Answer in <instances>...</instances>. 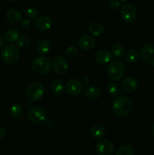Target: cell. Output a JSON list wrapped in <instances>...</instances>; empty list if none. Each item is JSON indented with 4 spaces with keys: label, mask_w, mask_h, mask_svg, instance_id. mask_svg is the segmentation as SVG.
<instances>
[{
    "label": "cell",
    "mask_w": 154,
    "mask_h": 155,
    "mask_svg": "<svg viewBox=\"0 0 154 155\" xmlns=\"http://www.w3.org/2000/svg\"><path fill=\"white\" fill-rule=\"evenodd\" d=\"M133 109L132 101L130 98L120 96L116 98L113 104V111L116 116H128Z\"/></svg>",
    "instance_id": "obj_1"
},
{
    "label": "cell",
    "mask_w": 154,
    "mask_h": 155,
    "mask_svg": "<svg viewBox=\"0 0 154 155\" xmlns=\"http://www.w3.org/2000/svg\"><path fill=\"white\" fill-rule=\"evenodd\" d=\"M1 55L2 59L5 64L8 65H12L18 61L19 51L15 45L11 44H6L3 45Z\"/></svg>",
    "instance_id": "obj_2"
},
{
    "label": "cell",
    "mask_w": 154,
    "mask_h": 155,
    "mask_svg": "<svg viewBox=\"0 0 154 155\" xmlns=\"http://www.w3.org/2000/svg\"><path fill=\"white\" fill-rule=\"evenodd\" d=\"M125 72V65L120 61H114L107 67V75L109 78L114 81L121 80L123 77Z\"/></svg>",
    "instance_id": "obj_3"
},
{
    "label": "cell",
    "mask_w": 154,
    "mask_h": 155,
    "mask_svg": "<svg viewBox=\"0 0 154 155\" xmlns=\"http://www.w3.org/2000/svg\"><path fill=\"white\" fill-rule=\"evenodd\" d=\"M30 67L33 72L39 74H45L51 70V61L48 58L39 57L31 62Z\"/></svg>",
    "instance_id": "obj_4"
},
{
    "label": "cell",
    "mask_w": 154,
    "mask_h": 155,
    "mask_svg": "<svg viewBox=\"0 0 154 155\" xmlns=\"http://www.w3.org/2000/svg\"><path fill=\"white\" fill-rule=\"evenodd\" d=\"M45 92V89L43 85L39 82H35L27 87L26 95L29 100L31 101H36L44 96Z\"/></svg>",
    "instance_id": "obj_5"
},
{
    "label": "cell",
    "mask_w": 154,
    "mask_h": 155,
    "mask_svg": "<svg viewBox=\"0 0 154 155\" xmlns=\"http://www.w3.org/2000/svg\"><path fill=\"white\" fill-rule=\"evenodd\" d=\"M46 112L42 107L35 106L31 107L27 113L29 121L33 124H39L46 120Z\"/></svg>",
    "instance_id": "obj_6"
},
{
    "label": "cell",
    "mask_w": 154,
    "mask_h": 155,
    "mask_svg": "<svg viewBox=\"0 0 154 155\" xmlns=\"http://www.w3.org/2000/svg\"><path fill=\"white\" fill-rule=\"evenodd\" d=\"M120 15L124 21L132 23L137 18V9L131 4H125L121 8Z\"/></svg>",
    "instance_id": "obj_7"
},
{
    "label": "cell",
    "mask_w": 154,
    "mask_h": 155,
    "mask_svg": "<svg viewBox=\"0 0 154 155\" xmlns=\"http://www.w3.org/2000/svg\"><path fill=\"white\" fill-rule=\"evenodd\" d=\"M140 56L147 64L154 67V43L144 45L140 50Z\"/></svg>",
    "instance_id": "obj_8"
},
{
    "label": "cell",
    "mask_w": 154,
    "mask_h": 155,
    "mask_svg": "<svg viewBox=\"0 0 154 155\" xmlns=\"http://www.w3.org/2000/svg\"><path fill=\"white\" fill-rule=\"evenodd\" d=\"M114 151L115 147L113 144L107 139L99 141L96 145V151L98 155H112Z\"/></svg>",
    "instance_id": "obj_9"
},
{
    "label": "cell",
    "mask_w": 154,
    "mask_h": 155,
    "mask_svg": "<svg viewBox=\"0 0 154 155\" xmlns=\"http://www.w3.org/2000/svg\"><path fill=\"white\" fill-rule=\"evenodd\" d=\"M51 67L54 71L59 74H64L69 70L68 62L64 58L61 56H57L51 61Z\"/></svg>",
    "instance_id": "obj_10"
},
{
    "label": "cell",
    "mask_w": 154,
    "mask_h": 155,
    "mask_svg": "<svg viewBox=\"0 0 154 155\" xmlns=\"http://www.w3.org/2000/svg\"><path fill=\"white\" fill-rule=\"evenodd\" d=\"M65 89L69 95H78L82 90V83L78 79H70L66 82Z\"/></svg>",
    "instance_id": "obj_11"
},
{
    "label": "cell",
    "mask_w": 154,
    "mask_h": 155,
    "mask_svg": "<svg viewBox=\"0 0 154 155\" xmlns=\"http://www.w3.org/2000/svg\"><path fill=\"white\" fill-rule=\"evenodd\" d=\"M53 25V21L51 18L47 16H42L37 18L35 22V27L39 31H47L50 30Z\"/></svg>",
    "instance_id": "obj_12"
},
{
    "label": "cell",
    "mask_w": 154,
    "mask_h": 155,
    "mask_svg": "<svg viewBox=\"0 0 154 155\" xmlns=\"http://www.w3.org/2000/svg\"><path fill=\"white\" fill-rule=\"evenodd\" d=\"M96 41L89 35H84L79 39V46L84 50H91L95 46Z\"/></svg>",
    "instance_id": "obj_13"
},
{
    "label": "cell",
    "mask_w": 154,
    "mask_h": 155,
    "mask_svg": "<svg viewBox=\"0 0 154 155\" xmlns=\"http://www.w3.org/2000/svg\"><path fill=\"white\" fill-rule=\"evenodd\" d=\"M138 83L133 77H127L122 83V89L126 93H132L137 89Z\"/></svg>",
    "instance_id": "obj_14"
},
{
    "label": "cell",
    "mask_w": 154,
    "mask_h": 155,
    "mask_svg": "<svg viewBox=\"0 0 154 155\" xmlns=\"http://www.w3.org/2000/svg\"><path fill=\"white\" fill-rule=\"evenodd\" d=\"M95 58L97 62L101 64H106L109 63L112 58L111 53L106 49L99 50L96 52L95 55Z\"/></svg>",
    "instance_id": "obj_15"
},
{
    "label": "cell",
    "mask_w": 154,
    "mask_h": 155,
    "mask_svg": "<svg viewBox=\"0 0 154 155\" xmlns=\"http://www.w3.org/2000/svg\"><path fill=\"white\" fill-rule=\"evenodd\" d=\"M83 93L86 98L91 100H96L101 96V91L98 87L94 86H86L83 90Z\"/></svg>",
    "instance_id": "obj_16"
},
{
    "label": "cell",
    "mask_w": 154,
    "mask_h": 155,
    "mask_svg": "<svg viewBox=\"0 0 154 155\" xmlns=\"http://www.w3.org/2000/svg\"><path fill=\"white\" fill-rule=\"evenodd\" d=\"M140 56V52L136 49H129L124 53V58L128 63H135L139 60Z\"/></svg>",
    "instance_id": "obj_17"
},
{
    "label": "cell",
    "mask_w": 154,
    "mask_h": 155,
    "mask_svg": "<svg viewBox=\"0 0 154 155\" xmlns=\"http://www.w3.org/2000/svg\"><path fill=\"white\" fill-rule=\"evenodd\" d=\"M65 86L63 81L60 80H56L52 82L51 85V89L52 93L56 96H59L63 94L64 91Z\"/></svg>",
    "instance_id": "obj_18"
},
{
    "label": "cell",
    "mask_w": 154,
    "mask_h": 155,
    "mask_svg": "<svg viewBox=\"0 0 154 155\" xmlns=\"http://www.w3.org/2000/svg\"><path fill=\"white\" fill-rule=\"evenodd\" d=\"M23 113H24V109L21 104H14L9 109V115L11 118L14 120H18L22 117Z\"/></svg>",
    "instance_id": "obj_19"
},
{
    "label": "cell",
    "mask_w": 154,
    "mask_h": 155,
    "mask_svg": "<svg viewBox=\"0 0 154 155\" xmlns=\"http://www.w3.org/2000/svg\"><path fill=\"white\" fill-rule=\"evenodd\" d=\"M88 31L91 35L95 36H99L104 33V27L99 22H92L88 26Z\"/></svg>",
    "instance_id": "obj_20"
},
{
    "label": "cell",
    "mask_w": 154,
    "mask_h": 155,
    "mask_svg": "<svg viewBox=\"0 0 154 155\" xmlns=\"http://www.w3.org/2000/svg\"><path fill=\"white\" fill-rule=\"evenodd\" d=\"M92 137L96 139H101L106 135V131L104 127L101 125H94L90 130Z\"/></svg>",
    "instance_id": "obj_21"
},
{
    "label": "cell",
    "mask_w": 154,
    "mask_h": 155,
    "mask_svg": "<svg viewBox=\"0 0 154 155\" xmlns=\"http://www.w3.org/2000/svg\"><path fill=\"white\" fill-rule=\"evenodd\" d=\"M36 48H37V51L39 54H46L50 51L51 45H50L49 42L47 39H41L38 41Z\"/></svg>",
    "instance_id": "obj_22"
},
{
    "label": "cell",
    "mask_w": 154,
    "mask_h": 155,
    "mask_svg": "<svg viewBox=\"0 0 154 155\" xmlns=\"http://www.w3.org/2000/svg\"><path fill=\"white\" fill-rule=\"evenodd\" d=\"M21 13L18 9H10L6 13V18L11 23H16L21 19Z\"/></svg>",
    "instance_id": "obj_23"
},
{
    "label": "cell",
    "mask_w": 154,
    "mask_h": 155,
    "mask_svg": "<svg viewBox=\"0 0 154 155\" xmlns=\"http://www.w3.org/2000/svg\"><path fill=\"white\" fill-rule=\"evenodd\" d=\"M20 37L19 32L14 28H10L5 32V39L8 42H16Z\"/></svg>",
    "instance_id": "obj_24"
},
{
    "label": "cell",
    "mask_w": 154,
    "mask_h": 155,
    "mask_svg": "<svg viewBox=\"0 0 154 155\" xmlns=\"http://www.w3.org/2000/svg\"><path fill=\"white\" fill-rule=\"evenodd\" d=\"M107 92L110 96H117L119 94V87L117 83L110 82L107 85Z\"/></svg>",
    "instance_id": "obj_25"
},
{
    "label": "cell",
    "mask_w": 154,
    "mask_h": 155,
    "mask_svg": "<svg viewBox=\"0 0 154 155\" xmlns=\"http://www.w3.org/2000/svg\"><path fill=\"white\" fill-rule=\"evenodd\" d=\"M112 54L116 58H120L125 53L123 45L119 43H116L112 46Z\"/></svg>",
    "instance_id": "obj_26"
},
{
    "label": "cell",
    "mask_w": 154,
    "mask_h": 155,
    "mask_svg": "<svg viewBox=\"0 0 154 155\" xmlns=\"http://www.w3.org/2000/svg\"><path fill=\"white\" fill-rule=\"evenodd\" d=\"M116 155H134V151L130 145H123L117 150Z\"/></svg>",
    "instance_id": "obj_27"
},
{
    "label": "cell",
    "mask_w": 154,
    "mask_h": 155,
    "mask_svg": "<svg viewBox=\"0 0 154 155\" xmlns=\"http://www.w3.org/2000/svg\"><path fill=\"white\" fill-rule=\"evenodd\" d=\"M17 42V45L20 48H27L30 45V39L27 36H20Z\"/></svg>",
    "instance_id": "obj_28"
},
{
    "label": "cell",
    "mask_w": 154,
    "mask_h": 155,
    "mask_svg": "<svg viewBox=\"0 0 154 155\" xmlns=\"http://www.w3.org/2000/svg\"><path fill=\"white\" fill-rule=\"evenodd\" d=\"M79 49L76 46H72L68 47L66 51V55L69 58H74L75 57H76L77 54H78Z\"/></svg>",
    "instance_id": "obj_29"
},
{
    "label": "cell",
    "mask_w": 154,
    "mask_h": 155,
    "mask_svg": "<svg viewBox=\"0 0 154 155\" xmlns=\"http://www.w3.org/2000/svg\"><path fill=\"white\" fill-rule=\"evenodd\" d=\"M27 16L30 19H36L39 16V12L35 8H30L27 10Z\"/></svg>",
    "instance_id": "obj_30"
},
{
    "label": "cell",
    "mask_w": 154,
    "mask_h": 155,
    "mask_svg": "<svg viewBox=\"0 0 154 155\" xmlns=\"http://www.w3.org/2000/svg\"><path fill=\"white\" fill-rule=\"evenodd\" d=\"M109 5H110L111 8L118 9L120 7V2H119V0H110Z\"/></svg>",
    "instance_id": "obj_31"
},
{
    "label": "cell",
    "mask_w": 154,
    "mask_h": 155,
    "mask_svg": "<svg viewBox=\"0 0 154 155\" xmlns=\"http://www.w3.org/2000/svg\"><path fill=\"white\" fill-rule=\"evenodd\" d=\"M54 121L51 119H46L45 120V125L47 128H52L54 127Z\"/></svg>",
    "instance_id": "obj_32"
},
{
    "label": "cell",
    "mask_w": 154,
    "mask_h": 155,
    "mask_svg": "<svg viewBox=\"0 0 154 155\" xmlns=\"http://www.w3.org/2000/svg\"><path fill=\"white\" fill-rule=\"evenodd\" d=\"M21 26L24 29H28L30 27V22L27 19H24L21 21Z\"/></svg>",
    "instance_id": "obj_33"
},
{
    "label": "cell",
    "mask_w": 154,
    "mask_h": 155,
    "mask_svg": "<svg viewBox=\"0 0 154 155\" xmlns=\"http://www.w3.org/2000/svg\"><path fill=\"white\" fill-rule=\"evenodd\" d=\"M5 130L4 127L0 126V140H2L5 137Z\"/></svg>",
    "instance_id": "obj_34"
},
{
    "label": "cell",
    "mask_w": 154,
    "mask_h": 155,
    "mask_svg": "<svg viewBox=\"0 0 154 155\" xmlns=\"http://www.w3.org/2000/svg\"><path fill=\"white\" fill-rule=\"evenodd\" d=\"M82 83L83 85H88L90 83V79L88 77H83L82 80Z\"/></svg>",
    "instance_id": "obj_35"
},
{
    "label": "cell",
    "mask_w": 154,
    "mask_h": 155,
    "mask_svg": "<svg viewBox=\"0 0 154 155\" xmlns=\"http://www.w3.org/2000/svg\"><path fill=\"white\" fill-rule=\"evenodd\" d=\"M4 42H5V39L3 38V36H2L1 35H0V48L4 45Z\"/></svg>",
    "instance_id": "obj_36"
},
{
    "label": "cell",
    "mask_w": 154,
    "mask_h": 155,
    "mask_svg": "<svg viewBox=\"0 0 154 155\" xmlns=\"http://www.w3.org/2000/svg\"><path fill=\"white\" fill-rule=\"evenodd\" d=\"M151 133H152V136H153V137H154V124H152V127H151Z\"/></svg>",
    "instance_id": "obj_37"
},
{
    "label": "cell",
    "mask_w": 154,
    "mask_h": 155,
    "mask_svg": "<svg viewBox=\"0 0 154 155\" xmlns=\"http://www.w3.org/2000/svg\"><path fill=\"white\" fill-rule=\"evenodd\" d=\"M6 1H8V2H13V1H14V0H6Z\"/></svg>",
    "instance_id": "obj_38"
},
{
    "label": "cell",
    "mask_w": 154,
    "mask_h": 155,
    "mask_svg": "<svg viewBox=\"0 0 154 155\" xmlns=\"http://www.w3.org/2000/svg\"><path fill=\"white\" fill-rule=\"evenodd\" d=\"M120 1H122V2H127V1H128V0H120Z\"/></svg>",
    "instance_id": "obj_39"
}]
</instances>
